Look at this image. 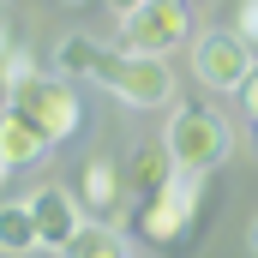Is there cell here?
Returning <instances> with one entry per match:
<instances>
[{"mask_svg": "<svg viewBox=\"0 0 258 258\" xmlns=\"http://www.w3.org/2000/svg\"><path fill=\"white\" fill-rule=\"evenodd\" d=\"M96 60H102V48L90 36H60L54 42V72L60 78H96Z\"/></svg>", "mask_w": 258, "mask_h": 258, "instance_id": "13", "label": "cell"}, {"mask_svg": "<svg viewBox=\"0 0 258 258\" xmlns=\"http://www.w3.org/2000/svg\"><path fill=\"white\" fill-rule=\"evenodd\" d=\"M162 144H168V156H174L180 174H198V180H204L210 168L228 162L234 132H228V120H222L210 102H180L174 120H168V132H162Z\"/></svg>", "mask_w": 258, "mask_h": 258, "instance_id": "1", "label": "cell"}, {"mask_svg": "<svg viewBox=\"0 0 258 258\" xmlns=\"http://www.w3.org/2000/svg\"><path fill=\"white\" fill-rule=\"evenodd\" d=\"M54 258H132V252H126V240H120V228H108V222L90 216V222H84Z\"/></svg>", "mask_w": 258, "mask_h": 258, "instance_id": "12", "label": "cell"}, {"mask_svg": "<svg viewBox=\"0 0 258 258\" xmlns=\"http://www.w3.org/2000/svg\"><path fill=\"white\" fill-rule=\"evenodd\" d=\"M66 6H90V0H66Z\"/></svg>", "mask_w": 258, "mask_h": 258, "instance_id": "20", "label": "cell"}, {"mask_svg": "<svg viewBox=\"0 0 258 258\" xmlns=\"http://www.w3.org/2000/svg\"><path fill=\"white\" fill-rule=\"evenodd\" d=\"M108 6H114V12H132V6H138V0H108Z\"/></svg>", "mask_w": 258, "mask_h": 258, "instance_id": "17", "label": "cell"}, {"mask_svg": "<svg viewBox=\"0 0 258 258\" xmlns=\"http://www.w3.org/2000/svg\"><path fill=\"white\" fill-rule=\"evenodd\" d=\"M234 30L258 48V0H240V6H234Z\"/></svg>", "mask_w": 258, "mask_h": 258, "instance_id": "15", "label": "cell"}, {"mask_svg": "<svg viewBox=\"0 0 258 258\" xmlns=\"http://www.w3.org/2000/svg\"><path fill=\"white\" fill-rule=\"evenodd\" d=\"M54 150V138L36 126V120H24L18 108H0V162L6 168H30V162H42Z\"/></svg>", "mask_w": 258, "mask_h": 258, "instance_id": "8", "label": "cell"}, {"mask_svg": "<svg viewBox=\"0 0 258 258\" xmlns=\"http://www.w3.org/2000/svg\"><path fill=\"white\" fill-rule=\"evenodd\" d=\"M252 66H258L252 42L240 30H204V36H192V78L210 84V90H234L240 96V84H246Z\"/></svg>", "mask_w": 258, "mask_h": 258, "instance_id": "6", "label": "cell"}, {"mask_svg": "<svg viewBox=\"0 0 258 258\" xmlns=\"http://www.w3.org/2000/svg\"><path fill=\"white\" fill-rule=\"evenodd\" d=\"M30 216H36L42 252H60L66 240L84 228V204H78V192H66V186H42V192L30 198Z\"/></svg>", "mask_w": 258, "mask_h": 258, "instance_id": "7", "label": "cell"}, {"mask_svg": "<svg viewBox=\"0 0 258 258\" xmlns=\"http://www.w3.org/2000/svg\"><path fill=\"white\" fill-rule=\"evenodd\" d=\"M0 78H6V84H24V78H36V60H30L24 48H6V54H0Z\"/></svg>", "mask_w": 258, "mask_h": 258, "instance_id": "14", "label": "cell"}, {"mask_svg": "<svg viewBox=\"0 0 258 258\" xmlns=\"http://www.w3.org/2000/svg\"><path fill=\"white\" fill-rule=\"evenodd\" d=\"M198 210H204V180L198 174H174L162 192L138 198V234L150 246H180L198 228Z\"/></svg>", "mask_w": 258, "mask_h": 258, "instance_id": "4", "label": "cell"}, {"mask_svg": "<svg viewBox=\"0 0 258 258\" xmlns=\"http://www.w3.org/2000/svg\"><path fill=\"white\" fill-rule=\"evenodd\" d=\"M246 246H252V252H258V222H252V234H246Z\"/></svg>", "mask_w": 258, "mask_h": 258, "instance_id": "18", "label": "cell"}, {"mask_svg": "<svg viewBox=\"0 0 258 258\" xmlns=\"http://www.w3.org/2000/svg\"><path fill=\"white\" fill-rule=\"evenodd\" d=\"M174 174H180V168H174L168 144H138V150L126 156V180H132V192H138V198L162 192V186H168Z\"/></svg>", "mask_w": 258, "mask_h": 258, "instance_id": "10", "label": "cell"}, {"mask_svg": "<svg viewBox=\"0 0 258 258\" xmlns=\"http://www.w3.org/2000/svg\"><path fill=\"white\" fill-rule=\"evenodd\" d=\"M96 84H108L126 108H162L174 102V72L162 54H132V48H102Z\"/></svg>", "mask_w": 258, "mask_h": 258, "instance_id": "2", "label": "cell"}, {"mask_svg": "<svg viewBox=\"0 0 258 258\" xmlns=\"http://www.w3.org/2000/svg\"><path fill=\"white\" fill-rule=\"evenodd\" d=\"M6 108H18L24 120H36L54 144L84 126V102H78L72 78H60V72H36L24 84H6Z\"/></svg>", "mask_w": 258, "mask_h": 258, "instance_id": "3", "label": "cell"}, {"mask_svg": "<svg viewBox=\"0 0 258 258\" xmlns=\"http://www.w3.org/2000/svg\"><path fill=\"white\" fill-rule=\"evenodd\" d=\"M240 108H246V120L258 126V66L246 72V84H240Z\"/></svg>", "mask_w": 258, "mask_h": 258, "instance_id": "16", "label": "cell"}, {"mask_svg": "<svg viewBox=\"0 0 258 258\" xmlns=\"http://www.w3.org/2000/svg\"><path fill=\"white\" fill-rule=\"evenodd\" d=\"M6 48H12V42H6V24H0V54H6Z\"/></svg>", "mask_w": 258, "mask_h": 258, "instance_id": "19", "label": "cell"}, {"mask_svg": "<svg viewBox=\"0 0 258 258\" xmlns=\"http://www.w3.org/2000/svg\"><path fill=\"white\" fill-rule=\"evenodd\" d=\"M0 180H6V162H0Z\"/></svg>", "mask_w": 258, "mask_h": 258, "instance_id": "21", "label": "cell"}, {"mask_svg": "<svg viewBox=\"0 0 258 258\" xmlns=\"http://www.w3.org/2000/svg\"><path fill=\"white\" fill-rule=\"evenodd\" d=\"M186 36H192L186 0H138L132 12H120V48L132 54H168Z\"/></svg>", "mask_w": 258, "mask_h": 258, "instance_id": "5", "label": "cell"}, {"mask_svg": "<svg viewBox=\"0 0 258 258\" xmlns=\"http://www.w3.org/2000/svg\"><path fill=\"white\" fill-rule=\"evenodd\" d=\"M78 204H84V216L114 222V210H120V174H114L108 156H90V162H84V174H78Z\"/></svg>", "mask_w": 258, "mask_h": 258, "instance_id": "9", "label": "cell"}, {"mask_svg": "<svg viewBox=\"0 0 258 258\" xmlns=\"http://www.w3.org/2000/svg\"><path fill=\"white\" fill-rule=\"evenodd\" d=\"M42 240H36V216H30V198L18 204V198H0V252L6 258H24L36 252Z\"/></svg>", "mask_w": 258, "mask_h": 258, "instance_id": "11", "label": "cell"}]
</instances>
